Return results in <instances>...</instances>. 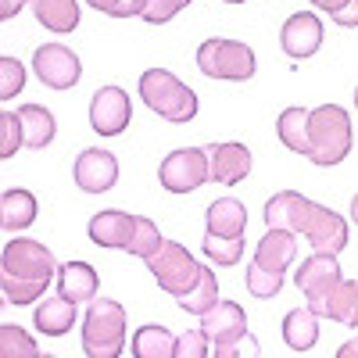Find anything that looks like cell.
Here are the masks:
<instances>
[{
	"instance_id": "35",
	"label": "cell",
	"mask_w": 358,
	"mask_h": 358,
	"mask_svg": "<svg viewBox=\"0 0 358 358\" xmlns=\"http://www.w3.org/2000/svg\"><path fill=\"white\" fill-rule=\"evenodd\" d=\"M248 290H251V297H276L283 290V276L268 273V268L251 262L248 265Z\"/></svg>"
},
{
	"instance_id": "45",
	"label": "cell",
	"mask_w": 358,
	"mask_h": 358,
	"mask_svg": "<svg viewBox=\"0 0 358 358\" xmlns=\"http://www.w3.org/2000/svg\"><path fill=\"white\" fill-rule=\"evenodd\" d=\"M226 4H248V0H226Z\"/></svg>"
},
{
	"instance_id": "30",
	"label": "cell",
	"mask_w": 358,
	"mask_h": 358,
	"mask_svg": "<svg viewBox=\"0 0 358 358\" xmlns=\"http://www.w3.org/2000/svg\"><path fill=\"white\" fill-rule=\"evenodd\" d=\"M201 251H204V258L212 262V265L229 268V265H236V262L244 258V236H212V233H208Z\"/></svg>"
},
{
	"instance_id": "7",
	"label": "cell",
	"mask_w": 358,
	"mask_h": 358,
	"mask_svg": "<svg viewBox=\"0 0 358 358\" xmlns=\"http://www.w3.org/2000/svg\"><path fill=\"white\" fill-rule=\"evenodd\" d=\"M158 183L169 194H194L197 187L212 183V169H208V151L204 147H179L165 155L158 165Z\"/></svg>"
},
{
	"instance_id": "43",
	"label": "cell",
	"mask_w": 358,
	"mask_h": 358,
	"mask_svg": "<svg viewBox=\"0 0 358 358\" xmlns=\"http://www.w3.org/2000/svg\"><path fill=\"white\" fill-rule=\"evenodd\" d=\"M337 358H358V341H344L337 348Z\"/></svg>"
},
{
	"instance_id": "21",
	"label": "cell",
	"mask_w": 358,
	"mask_h": 358,
	"mask_svg": "<svg viewBox=\"0 0 358 358\" xmlns=\"http://www.w3.org/2000/svg\"><path fill=\"white\" fill-rule=\"evenodd\" d=\"M29 8L54 36H69L79 29V0H29Z\"/></svg>"
},
{
	"instance_id": "29",
	"label": "cell",
	"mask_w": 358,
	"mask_h": 358,
	"mask_svg": "<svg viewBox=\"0 0 358 358\" xmlns=\"http://www.w3.org/2000/svg\"><path fill=\"white\" fill-rule=\"evenodd\" d=\"M176 301H179V308L190 312V315H204V312H212V308L222 301V297H219V280H215V273L204 265V268H201V280H197L183 297H176Z\"/></svg>"
},
{
	"instance_id": "27",
	"label": "cell",
	"mask_w": 358,
	"mask_h": 358,
	"mask_svg": "<svg viewBox=\"0 0 358 358\" xmlns=\"http://www.w3.org/2000/svg\"><path fill=\"white\" fill-rule=\"evenodd\" d=\"M18 118H22V133H25L29 151H43V147L54 140V133H57V118L43 104H22Z\"/></svg>"
},
{
	"instance_id": "10",
	"label": "cell",
	"mask_w": 358,
	"mask_h": 358,
	"mask_svg": "<svg viewBox=\"0 0 358 358\" xmlns=\"http://www.w3.org/2000/svg\"><path fill=\"white\" fill-rule=\"evenodd\" d=\"M341 280H344V273H341L337 255H308L301 265H297V273H294V283L308 297L312 312L326 301V294H330Z\"/></svg>"
},
{
	"instance_id": "36",
	"label": "cell",
	"mask_w": 358,
	"mask_h": 358,
	"mask_svg": "<svg viewBox=\"0 0 358 358\" xmlns=\"http://www.w3.org/2000/svg\"><path fill=\"white\" fill-rule=\"evenodd\" d=\"M172 358H212V341L204 330H187L176 337V355Z\"/></svg>"
},
{
	"instance_id": "6",
	"label": "cell",
	"mask_w": 358,
	"mask_h": 358,
	"mask_svg": "<svg viewBox=\"0 0 358 358\" xmlns=\"http://www.w3.org/2000/svg\"><path fill=\"white\" fill-rule=\"evenodd\" d=\"M147 268H151V276L158 280V287L165 294H176V297H183L197 280H201V262L179 244V241H165L158 248L155 258H147Z\"/></svg>"
},
{
	"instance_id": "37",
	"label": "cell",
	"mask_w": 358,
	"mask_h": 358,
	"mask_svg": "<svg viewBox=\"0 0 358 358\" xmlns=\"http://www.w3.org/2000/svg\"><path fill=\"white\" fill-rule=\"evenodd\" d=\"M262 355V344L255 334H244L236 341H226V344H215L212 348V358H258Z\"/></svg>"
},
{
	"instance_id": "22",
	"label": "cell",
	"mask_w": 358,
	"mask_h": 358,
	"mask_svg": "<svg viewBox=\"0 0 358 358\" xmlns=\"http://www.w3.org/2000/svg\"><path fill=\"white\" fill-rule=\"evenodd\" d=\"M315 315L358 330V280H341L330 294H326V301L315 308Z\"/></svg>"
},
{
	"instance_id": "11",
	"label": "cell",
	"mask_w": 358,
	"mask_h": 358,
	"mask_svg": "<svg viewBox=\"0 0 358 358\" xmlns=\"http://www.w3.org/2000/svg\"><path fill=\"white\" fill-rule=\"evenodd\" d=\"M129 118H133V104H129V94L122 86H101L94 94V101H90V126L101 136L126 133Z\"/></svg>"
},
{
	"instance_id": "31",
	"label": "cell",
	"mask_w": 358,
	"mask_h": 358,
	"mask_svg": "<svg viewBox=\"0 0 358 358\" xmlns=\"http://www.w3.org/2000/svg\"><path fill=\"white\" fill-rule=\"evenodd\" d=\"M0 358H40V348L33 334H25L15 322H4L0 326Z\"/></svg>"
},
{
	"instance_id": "42",
	"label": "cell",
	"mask_w": 358,
	"mask_h": 358,
	"mask_svg": "<svg viewBox=\"0 0 358 358\" xmlns=\"http://www.w3.org/2000/svg\"><path fill=\"white\" fill-rule=\"evenodd\" d=\"M312 4H315V8H322L326 15H334V11H341V8L348 4V0H312Z\"/></svg>"
},
{
	"instance_id": "46",
	"label": "cell",
	"mask_w": 358,
	"mask_h": 358,
	"mask_svg": "<svg viewBox=\"0 0 358 358\" xmlns=\"http://www.w3.org/2000/svg\"><path fill=\"white\" fill-rule=\"evenodd\" d=\"M355 108H358V86H355Z\"/></svg>"
},
{
	"instance_id": "14",
	"label": "cell",
	"mask_w": 358,
	"mask_h": 358,
	"mask_svg": "<svg viewBox=\"0 0 358 358\" xmlns=\"http://www.w3.org/2000/svg\"><path fill=\"white\" fill-rule=\"evenodd\" d=\"M280 47L287 57H294V62H305V57L319 54L322 47V22L315 11H297L283 22L280 29Z\"/></svg>"
},
{
	"instance_id": "25",
	"label": "cell",
	"mask_w": 358,
	"mask_h": 358,
	"mask_svg": "<svg viewBox=\"0 0 358 358\" xmlns=\"http://www.w3.org/2000/svg\"><path fill=\"white\" fill-rule=\"evenodd\" d=\"M36 194L33 190H4L0 197V226L8 233H22L36 222Z\"/></svg>"
},
{
	"instance_id": "4",
	"label": "cell",
	"mask_w": 358,
	"mask_h": 358,
	"mask_svg": "<svg viewBox=\"0 0 358 358\" xmlns=\"http://www.w3.org/2000/svg\"><path fill=\"white\" fill-rule=\"evenodd\" d=\"M351 118L341 104H319L312 108V151L308 162L319 169H330L341 165L351 155Z\"/></svg>"
},
{
	"instance_id": "26",
	"label": "cell",
	"mask_w": 358,
	"mask_h": 358,
	"mask_svg": "<svg viewBox=\"0 0 358 358\" xmlns=\"http://www.w3.org/2000/svg\"><path fill=\"white\" fill-rule=\"evenodd\" d=\"M129 355L133 358H172L176 355V337L169 334V326L147 322V326H140V330L133 334Z\"/></svg>"
},
{
	"instance_id": "40",
	"label": "cell",
	"mask_w": 358,
	"mask_h": 358,
	"mask_svg": "<svg viewBox=\"0 0 358 358\" xmlns=\"http://www.w3.org/2000/svg\"><path fill=\"white\" fill-rule=\"evenodd\" d=\"M341 29H358V0H348V4L341 8V11H334L330 15Z\"/></svg>"
},
{
	"instance_id": "13",
	"label": "cell",
	"mask_w": 358,
	"mask_h": 358,
	"mask_svg": "<svg viewBox=\"0 0 358 358\" xmlns=\"http://www.w3.org/2000/svg\"><path fill=\"white\" fill-rule=\"evenodd\" d=\"M208 169H212V183H222V187H236L251 176V147L236 143V140H226V143H208Z\"/></svg>"
},
{
	"instance_id": "34",
	"label": "cell",
	"mask_w": 358,
	"mask_h": 358,
	"mask_svg": "<svg viewBox=\"0 0 358 358\" xmlns=\"http://www.w3.org/2000/svg\"><path fill=\"white\" fill-rule=\"evenodd\" d=\"M25 90V65L18 57H0V101H11Z\"/></svg>"
},
{
	"instance_id": "19",
	"label": "cell",
	"mask_w": 358,
	"mask_h": 358,
	"mask_svg": "<svg viewBox=\"0 0 358 358\" xmlns=\"http://www.w3.org/2000/svg\"><path fill=\"white\" fill-rule=\"evenodd\" d=\"M294 262H297V236L287 229H268L255 248V265L268 268L276 276H283Z\"/></svg>"
},
{
	"instance_id": "18",
	"label": "cell",
	"mask_w": 358,
	"mask_h": 358,
	"mask_svg": "<svg viewBox=\"0 0 358 358\" xmlns=\"http://www.w3.org/2000/svg\"><path fill=\"white\" fill-rule=\"evenodd\" d=\"M201 330L208 334L212 344H226L248 334V312L236 305V301H219L212 312L201 315Z\"/></svg>"
},
{
	"instance_id": "28",
	"label": "cell",
	"mask_w": 358,
	"mask_h": 358,
	"mask_svg": "<svg viewBox=\"0 0 358 358\" xmlns=\"http://www.w3.org/2000/svg\"><path fill=\"white\" fill-rule=\"evenodd\" d=\"M283 341L290 351H312L319 341V315L305 305V308H290L283 319Z\"/></svg>"
},
{
	"instance_id": "39",
	"label": "cell",
	"mask_w": 358,
	"mask_h": 358,
	"mask_svg": "<svg viewBox=\"0 0 358 358\" xmlns=\"http://www.w3.org/2000/svg\"><path fill=\"white\" fill-rule=\"evenodd\" d=\"M190 0H147V11H143V22L147 25H165L172 22L179 11H183Z\"/></svg>"
},
{
	"instance_id": "41",
	"label": "cell",
	"mask_w": 358,
	"mask_h": 358,
	"mask_svg": "<svg viewBox=\"0 0 358 358\" xmlns=\"http://www.w3.org/2000/svg\"><path fill=\"white\" fill-rule=\"evenodd\" d=\"M25 4H29V0H0V18H4V22H8V18H15Z\"/></svg>"
},
{
	"instance_id": "16",
	"label": "cell",
	"mask_w": 358,
	"mask_h": 358,
	"mask_svg": "<svg viewBox=\"0 0 358 358\" xmlns=\"http://www.w3.org/2000/svg\"><path fill=\"white\" fill-rule=\"evenodd\" d=\"M312 201L297 190H280L265 201V226L268 229H287L294 236H301V226H305V215H308Z\"/></svg>"
},
{
	"instance_id": "48",
	"label": "cell",
	"mask_w": 358,
	"mask_h": 358,
	"mask_svg": "<svg viewBox=\"0 0 358 358\" xmlns=\"http://www.w3.org/2000/svg\"><path fill=\"white\" fill-rule=\"evenodd\" d=\"M355 341H358V337H355Z\"/></svg>"
},
{
	"instance_id": "33",
	"label": "cell",
	"mask_w": 358,
	"mask_h": 358,
	"mask_svg": "<svg viewBox=\"0 0 358 358\" xmlns=\"http://www.w3.org/2000/svg\"><path fill=\"white\" fill-rule=\"evenodd\" d=\"M22 147H25L22 118H18V111H4L0 115V158H11Z\"/></svg>"
},
{
	"instance_id": "23",
	"label": "cell",
	"mask_w": 358,
	"mask_h": 358,
	"mask_svg": "<svg viewBox=\"0 0 358 358\" xmlns=\"http://www.w3.org/2000/svg\"><path fill=\"white\" fill-rule=\"evenodd\" d=\"M276 133L280 143L294 155H308L312 151V111L308 108H287L276 118Z\"/></svg>"
},
{
	"instance_id": "32",
	"label": "cell",
	"mask_w": 358,
	"mask_h": 358,
	"mask_svg": "<svg viewBox=\"0 0 358 358\" xmlns=\"http://www.w3.org/2000/svg\"><path fill=\"white\" fill-rule=\"evenodd\" d=\"M165 244V236H162V229L155 226V219H147V215H136V229H133V241H129V255L133 258H155L158 255V248Z\"/></svg>"
},
{
	"instance_id": "5",
	"label": "cell",
	"mask_w": 358,
	"mask_h": 358,
	"mask_svg": "<svg viewBox=\"0 0 358 358\" xmlns=\"http://www.w3.org/2000/svg\"><path fill=\"white\" fill-rule=\"evenodd\" d=\"M197 69L208 79H226V83H248L258 69L255 50L241 40H222L212 36L197 47Z\"/></svg>"
},
{
	"instance_id": "1",
	"label": "cell",
	"mask_w": 358,
	"mask_h": 358,
	"mask_svg": "<svg viewBox=\"0 0 358 358\" xmlns=\"http://www.w3.org/2000/svg\"><path fill=\"white\" fill-rule=\"evenodd\" d=\"M50 276H57V262L47 244L33 236H15L0 255V290L8 305H33L47 294Z\"/></svg>"
},
{
	"instance_id": "12",
	"label": "cell",
	"mask_w": 358,
	"mask_h": 358,
	"mask_svg": "<svg viewBox=\"0 0 358 358\" xmlns=\"http://www.w3.org/2000/svg\"><path fill=\"white\" fill-rule=\"evenodd\" d=\"M72 179L86 194H104L118 183V158L111 151H101V147H86L72 165Z\"/></svg>"
},
{
	"instance_id": "47",
	"label": "cell",
	"mask_w": 358,
	"mask_h": 358,
	"mask_svg": "<svg viewBox=\"0 0 358 358\" xmlns=\"http://www.w3.org/2000/svg\"><path fill=\"white\" fill-rule=\"evenodd\" d=\"M40 358H54V355H40Z\"/></svg>"
},
{
	"instance_id": "20",
	"label": "cell",
	"mask_w": 358,
	"mask_h": 358,
	"mask_svg": "<svg viewBox=\"0 0 358 358\" xmlns=\"http://www.w3.org/2000/svg\"><path fill=\"white\" fill-rule=\"evenodd\" d=\"M76 301H69V297H62V294H50V297H43V301L36 305V315H33V322H36V330L43 334V337H65L72 326H76Z\"/></svg>"
},
{
	"instance_id": "15",
	"label": "cell",
	"mask_w": 358,
	"mask_h": 358,
	"mask_svg": "<svg viewBox=\"0 0 358 358\" xmlns=\"http://www.w3.org/2000/svg\"><path fill=\"white\" fill-rule=\"evenodd\" d=\"M133 229H136V215L129 212H97L86 226V236L104 251H126L133 241Z\"/></svg>"
},
{
	"instance_id": "9",
	"label": "cell",
	"mask_w": 358,
	"mask_h": 358,
	"mask_svg": "<svg viewBox=\"0 0 358 358\" xmlns=\"http://www.w3.org/2000/svg\"><path fill=\"white\" fill-rule=\"evenodd\" d=\"M301 236L308 241V248L315 255H341L348 248V219L337 215L334 208H326V204H315L308 208V215H305V226H301Z\"/></svg>"
},
{
	"instance_id": "24",
	"label": "cell",
	"mask_w": 358,
	"mask_h": 358,
	"mask_svg": "<svg viewBox=\"0 0 358 358\" xmlns=\"http://www.w3.org/2000/svg\"><path fill=\"white\" fill-rule=\"evenodd\" d=\"M208 233L212 236H244L248 229V208L236 201V197H219L208 204Z\"/></svg>"
},
{
	"instance_id": "3",
	"label": "cell",
	"mask_w": 358,
	"mask_h": 358,
	"mask_svg": "<svg viewBox=\"0 0 358 358\" xmlns=\"http://www.w3.org/2000/svg\"><path fill=\"white\" fill-rule=\"evenodd\" d=\"M126 348V308L115 297H94L83 315L86 358H118Z\"/></svg>"
},
{
	"instance_id": "2",
	"label": "cell",
	"mask_w": 358,
	"mask_h": 358,
	"mask_svg": "<svg viewBox=\"0 0 358 358\" xmlns=\"http://www.w3.org/2000/svg\"><path fill=\"white\" fill-rule=\"evenodd\" d=\"M140 101L165 122H194L197 118V94L169 69H147L140 76Z\"/></svg>"
},
{
	"instance_id": "38",
	"label": "cell",
	"mask_w": 358,
	"mask_h": 358,
	"mask_svg": "<svg viewBox=\"0 0 358 358\" xmlns=\"http://www.w3.org/2000/svg\"><path fill=\"white\" fill-rule=\"evenodd\" d=\"M86 4L111 18H136V15L143 18V11H147V0H86Z\"/></svg>"
},
{
	"instance_id": "17",
	"label": "cell",
	"mask_w": 358,
	"mask_h": 358,
	"mask_svg": "<svg viewBox=\"0 0 358 358\" xmlns=\"http://www.w3.org/2000/svg\"><path fill=\"white\" fill-rule=\"evenodd\" d=\"M97 290H101V276L90 262L76 258V262L57 265V294L62 297H69L76 305H90L97 297Z\"/></svg>"
},
{
	"instance_id": "44",
	"label": "cell",
	"mask_w": 358,
	"mask_h": 358,
	"mask_svg": "<svg viewBox=\"0 0 358 358\" xmlns=\"http://www.w3.org/2000/svg\"><path fill=\"white\" fill-rule=\"evenodd\" d=\"M351 222H355V226H358V194H355V197H351Z\"/></svg>"
},
{
	"instance_id": "8",
	"label": "cell",
	"mask_w": 358,
	"mask_h": 358,
	"mask_svg": "<svg viewBox=\"0 0 358 358\" xmlns=\"http://www.w3.org/2000/svg\"><path fill=\"white\" fill-rule=\"evenodd\" d=\"M33 72L50 90H72L83 79V62H79V54L72 47H65V43H43L33 54Z\"/></svg>"
}]
</instances>
